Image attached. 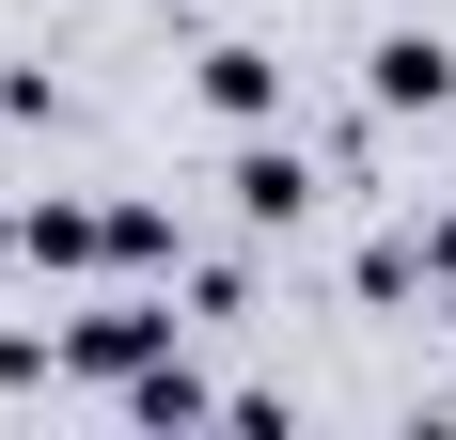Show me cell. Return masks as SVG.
Instances as JSON below:
<instances>
[{
    "mask_svg": "<svg viewBox=\"0 0 456 440\" xmlns=\"http://www.w3.org/2000/svg\"><path fill=\"white\" fill-rule=\"evenodd\" d=\"M158 346H174V314H158V299H110V314H79V330H63V362H79V378H142Z\"/></svg>",
    "mask_w": 456,
    "mask_h": 440,
    "instance_id": "obj_1",
    "label": "cell"
},
{
    "mask_svg": "<svg viewBox=\"0 0 456 440\" xmlns=\"http://www.w3.org/2000/svg\"><path fill=\"white\" fill-rule=\"evenodd\" d=\"M425 267H441V283H456V220H441V236H425Z\"/></svg>",
    "mask_w": 456,
    "mask_h": 440,
    "instance_id": "obj_5",
    "label": "cell"
},
{
    "mask_svg": "<svg viewBox=\"0 0 456 440\" xmlns=\"http://www.w3.org/2000/svg\"><path fill=\"white\" fill-rule=\"evenodd\" d=\"M441 94H456V47H425V32L378 47V110H441Z\"/></svg>",
    "mask_w": 456,
    "mask_h": 440,
    "instance_id": "obj_2",
    "label": "cell"
},
{
    "mask_svg": "<svg viewBox=\"0 0 456 440\" xmlns=\"http://www.w3.org/2000/svg\"><path fill=\"white\" fill-rule=\"evenodd\" d=\"M268 47H221V63H205V110H221V126H268Z\"/></svg>",
    "mask_w": 456,
    "mask_h": 440,
    "instance_id": "obj_4",
    "label": "cell"
},
{
    "mask_svg": "<svg viewBox=\"0 0 456 440\" xmlns=\"http://www.w3.org/2000/svg\"><path fill=\"white\" fill-rule=\"evenodd\" d=\"M236 205H252V220H299V205H315V158L252 142V158H236Z\"/></svg>",
    "mask_w": 456,
    "mask_h": 440,
    "instance_id": "obj_3",
    "label": "cell"
}]
</instances>
